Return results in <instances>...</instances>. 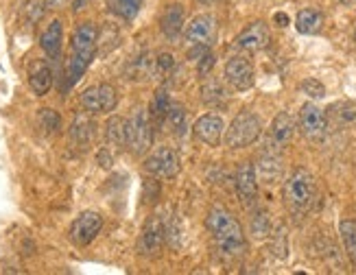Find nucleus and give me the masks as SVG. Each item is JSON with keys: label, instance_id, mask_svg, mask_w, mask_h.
Masks as SVG:
<instances>
[{"label": "nucleus", "instance_id": "obj_1", "mask_svg": "<svg viewBox=\"0 0 356 275\" xmlns=\"http://www.w3.org/2000/svg\"><path fill=\"white\" fill-rule=\"evenodd\" d=\"M206 225L212 234V240L216 244L221 256L225 258H238L245 251V234L241 223L234 219V214L227 212L225 208L210 210Z\"/></svg>", "mask_w": 356, "mask_h": 275}, {"label": "nucleus", "instance_id": "obj_2", "mask_svg": "<svg viewBox=\"0 0 356 275\" xmlns=\"http://www.w3.org/2000/svg\"><path fill=\"white\" fill-rule=\"evenodd\" d=\"M97 40H99V31L92 22H81L74 28L70 42V59H68L70 83H76L86 74L97 53Z\"/></svg>", "mask_w": 356, "mask_h": 275}, {"label": "nucleus", "instance_id": "obj_3", "mask_svg": "<svg viewBox=\"0 0 356 275\" xmlns=\"http://www.w3.org/2000/svg\"><path fill=\"white\" fill-rule=\"evenodd\" d=\"M282 197L293 214H304L311 210L317 199V181L313 173L306 171V168H296L284 181Z\"/></svg>", "mask_w": 356, "mask_h": 275}, {"label": "nucleus", "instance_id": "obj_4", "mask_svg": "<svg viewBox=\"0 0 356 275\" xmlns=\"http://www.w3.org/2000/svg\"><path fill=\"white\" fill-rule=\"evenodd\" d=\"M262 133V120L258 114L254 112H241L232 125L225 131V147L236 151V149H245V147H252Z\"/></svg>", "mask_w": 356, "mask_h": 275}, {"label": "nucleus", "instance_id": "obj_5", "mask_svg": "<svg viewBox=\"0 0 356 275\" xmlns=\"http://www.w3.org/2000/svg\"><path fill=\"white\" fill-rule=\"evenodd\" d=\"M214 35H216V20L214 15L210 13H199L195 18L186 24L184 28V40L186 44L191 46L195 53H206L212 42H214Z\"/></svg>", "mask_w": 356, "mask_h": 275}, {"label": "nucleus", "instance_id": "obj_6", "mask_svg": "<svg viewBox=\"0 0 356 275\" xmlns=\"http://www.w3.org/2000/svg\"><path fill=\"white\" fill-rule=\"evenodd\" d=\"M143 168L153 175V177H160V179H173L179 175L181 171V162L177 151L171 147H160L156 151H151L149 156L143 162Z\"/></svg>", "mask_w": 356, "mask_h": 275}, {"label": "nucleus", "instance_id": "obj_7", "mask_svg": "<svg viewBox=\"0 0 356 275\" xmlns=\"http://www.w3.org/2000/svg\"><path fill=\"white\" fill-rule=\"evenodd\" d=\"M153 142V125L149 120V114L138 110L127 120V147L134 156H145Z\"/></svg>", "mask_w": 356, "mask_h": 275}, {"label": "nucleus", "instance_id": "obj_8", "mask_svg": "<svg viewBox=\"0 0 356 275\" xmlns=\"http://www.w3.org/2000/svg\"><path fill=\"white\" fill-rule=\"evenodd\" d=\"M298 125L308 142H321L328 133V116L315 103H304Z\"/></svg>", "mask_w": 356, "mask_h": 275}, {"label": "nucleus", "instance_id": "obj_9", "mask_svg": "<svg viewBox=\"0 0 356 275\" xmlns=\"http://www.w3.org/2000/svg\"><path fill=\"white\" fill-rule=\"evenodd\" d=\"M118 94L110 83H97L83 90L81 107L88 114H110L116 110Z\"/></svg>", "mask_w": 356, "mask_h": 275}, {"label": "nucleus", "instance_id": "obj_10", "mask_svg": "<svg viewBox=\"0 0 356 275\" xmlns=\"http://www.w3.org/2000/svg\"><path fill=\"white\" fill-rule=\"evenodd\" d=\"M103 229V217L95 210H86L76 217L70 225V240L76 247H86L92 240L99 236Z\"/></svg>", "mask_w": 356, "mask_h": 275}, {"label": "nucleus", "instance_id": "obj_11", "mask_svg": "<svg viewBox=\"0 0 356 275\" xmlns=\"http://www.w3.org/2000/svg\"><path fill=\"white\" fill-rule=\"evenodd\" d=\"M225 81L238 90V92H247L254 88V81H256V74H254V66L252 61L243 57V55H236V57H229L227 64H225Z\"/></svg>", "mask_w": 356, "mask_h": 275}, {"label": "nucleus", "instance_id": "obj_12", "mask_svg": "<svg viewBox=\"0 0 356 275\" xmlns=\"http://www.w3.org/2000/svg\"><path fill=\"white\" fill-rule=\"evenodd\" d=\"M234 42H236V49H241L245 53H258V51L267 49V46H269L271 31H269V26L262 20H256L250 26H245L241 33L236 35Z\"/></svg>", "mask_w": 356, "mask_h": 275}, {"label": "nucleus", "instance_id": "obj_13", "mask_svg": "<svg viewBox=\"0 0 356 275\" xmlns=\"http://www.w3.org/2000/svg\"><path fill=\"white\" fill-rule=\"evenodd\" d=\"M236 192L243 208H254L258 201V175L254 164L245 162L236 171Z\"/></svg>", "mask_w": 356, "mask_h": 275}, {"label": "nucleus", "instance_id": "obj_14", "mask_svg": "<svg viewBox=\"0 0 356 275\" xmlns=\"http://www.w3.org/2000/svg\"><path fill=\"white\" fill-rule=\"evenodd\" d=\"M296 129H298V122L289 112H280L269 127V147L271 149H284L293 142L296 138Z\"/></svg>", "mask_w": 356, "mask_h": 275}, {"label": "nucleus", "instance_id": "obj_15", "mask_svg": "<svg viewBox=\"0 0 356 275\" xmlns=\"http://www.w3.org/2000/svg\"><path fill=\"white\" fill-rule=\"evenodd\" d=\"M193 133H195V138H197L199 142H204L208 147H219L221 144V138L225 133V122H223L221 116L206 114V116H201L195 122Z\"/></svg>", "mask_w": 356, "mask_h": 275}, {"label": "nucleus", "instance_id": "obj_16", "mask_svg": "<svg viewBox=\"0 0 356 275\" xmlns=\"http://www.w3.org/2000/svg\"><path fill=\"white\" fill-rule=\"evenodd\" d=\"M186 13L181 5H168L160 15V31L168 42H175L184 33Z\"/></svg>", "mask_w": 356, "mask_h": 275}, {"label": "nucleus", "instance_id": "obj_17", "mask_svg": "<svg viewBox=\"0 0 356 275\" xmlns=\"http://www.w3.org/2000/svg\"><path fill=\"white\" fill-rule=\"evenodd\" d=\"M29 88L33 90L38 97L49 94L51 88H53V70L49 68V64H44V61H35V64L31 66Z\"/></svg>", "mask_w": 356, "mask_h": 275}, {"label": "nucleus", "instance_id": "obj_18", "mask_svg": "<svg viewBox=\"0 0 356 275\" xmlns=\"http://www.w3.org/2000/svg\"><path fill=\"white\" fill-rule=\"evenodd\" d=\"M61 42H64V28H61L59 20H53L49 26H46L44 33H42L40 46H42V51L49 55L51 59H57L61 55Z\"/></svg>", "mask_w": 356, "mask_h": 275}, {"label": "nucleus", "instance_id": "obj_19", "mask_svg": "<svg viewBox=\"0 0 356 275\" xmlns=\"http://www.w3.org/2000/svg\"><path fill=\"white\" fill-rule=\"evenodd\" d=\"M156 74V59H153L151 53H140L138 57H134L127 66V76L134 81H147L149 76Z\"/></svg>", "mask_w": 356, "mask_h": 275}, {"label": "nucleus", "instance_id": "obj_20", "mask_svg": "<svg viewBox=\"0 0 356 275\" xmlns=\"http://www.w3.org/2000/svg\"><path fill=\"white\" fill-rule=\"evenodd\" d=\"M256 175L265 183L277 181V179H280V175H282V162H280V158H277L275 153H271V151L262 153L260 160H258V166H256Z\"/></svg>", "mask_w": 356, "mask_h": 275}, {"label": "nucleus", "instance_id": "obj_21", "mask_svg": "<svg viewBox=\"0 0 356 275\" xmlns=\"http://www.w3.org/2000/svg\"><path fill=\"white\" fill-rule=\"evenodd\" d=\"M323 26V13L319 9H302L296 18V28L302 35H317Z\"/></svg>", "mask_w": 356, "mask_h": 275}, {"label": "nucleus", "instance_id": "obj_22", "mask_svg": "<svg viewBox=\"0 0 356 275\" xmlns=\"http://www.w3.org/2000/svg\"><path fill=\"white\" fill-rule=\"evenodd\" d=\"M105 140L116 149L127 147V120L122 116H112L105 125Z\"/></svg>", "mask_w": 356, "mask_h": 275}, {"label": "nucleus", "instance_id": "obj_23", "mask_svg": "<svg viewBox=\"0 0 356 275\" xmlns=\"http://www.w3.org/2000/svg\"><path fill=\"white\" fill-rule=\"evenodd\" d=\"M168 105H171V101H168V90L160 88L156 92V97H153L151 105H149V120H151L153 127H160V125H164V122H166Z\"/></svg>", "mask_w": 356, "mask_h": 275}, {"label": "nucleus", "instance_id": "obj_24", "mask_svg": "<svg viewBox=\"0 0 356 275\" xmlns=\"http://www.w3.org/2000/svg\"><path fill=\"white\" fill-rule=\"evenodd\" d=\"M162 244H164V227L156 219V221H151L147 225L145 234H143V251L145 253H156V251L162 249Z\"/></svg>", "mask_w": 356, "mask_h": 275}, {"label": "nucleus", "instance_id": "obj_25", "mask_svg": "<svg viewBox=\"0 0 356 275\" xmlns=\"http://www.w3.org/2000/svg\"><path fill=\"white\" fill-rule=\"evenodd\" d=\"M166 122H168V127H171V133L177 135V138H184L186 131H188V114H186V110L179 103L168 105Z\"/></svg>", "mask_w": 356, "mask_h": 275}, {"label": "nucleus", "instance_id": "obj_26", "mask_svg": "<svg viewBox=\"0 0 356 275\" xmlns=\"http://www.w3.org/2000/svg\"><path fill=\"white\" fill-rule=\"evenodd\" d=\"M92 135H95V131H92V122L83 114H79L72 120V127H70L72 142L79 149H86L90 144V140H92Z\"/></svg>", "mask_w": 356, "mask_h": 275}, {"label": "nucleus", "instance_id": "obj_27", "mask_svg": "<svg viewBox=\"0 0 356 275\" xmlns=\"http://www.w3.org/2000/svg\"><path fill=\"white\" fill-rule=\"evenodd\" d=\"M339 234H341V242H343V249L350 258V262L356 267V221H341Z\"/></svg>", "mask_w": 356, "mask_h": 275}, {"label": "nucleus", "instance_id": "obj_28", "mask_svg": "<svg viewBox=\"0 0 356 275\" xmlns=\"http://www.w3.org/2000/svg\"><path fill=\"white\" fill-rule=\"evenodd\" d=\"M201 99H204L206 105H221V103H225L227 94L219 81L210 79L204 83V88H201Z\"/></svg>", "mask_w": 356, "mask_h": 275}, {"label": "nucleus", "instance_id": "obj_29", "mask_svg": "<svg viewBox=\"0 0 356 275\" xmlns=\"http://www.w3.org/2000/svg\"><path fill=\"white\" fill-rule=\"evenodd\" d=\"M143 7V0H114V11L125 20H134Z\"/></svg>", "mask_w": 356, "mask_h": 275}, {"label": "nucleus", "instance_id": "obj_30", "mask_svg": "<svg viewBox=\"0 0 356 275\" xmlns=\"http://www.w3.org/2000/svg\"><path fill=\"white\" fill-rule=\"evenodd\" d=\"M252 234L254 238H267L271 234V223H269V214L267 212H258L252 219Z\"/></svg>", "mask_w": 356, "mask_h": 275}, {"label": "nucleus", "instance_id": "obj_31", "mask_svg": "<svg viewBox=\"0 0 356 275\" xmlns=\"http://www.w3.org/2000/svg\"><path fill=\"white\" fill-rule=\"evenodd\" d=\"M38 120H40V127H42L46 133H55V131H59L61 120H59L57 112H53V110H40Z\"/></svg>", "mask_w": 356, "mask_h": 275}, {"label": "nucleus", "instance_id": "obj_32", "mask_svg": "<svg viewBox=\"0 0 356 275\" xmlns=\"http://www.w3.org/2000/svg\"><path fill=\"white\" fill-rule=\"evenodd\" d=\"M173 68H175V57L171 53H160L156 59V76L164 79V76L173 72Z\"/></svg>", "mask_w": 356, "mask_h": 275}, {"label": "nucleus", "instance_id": "obj_33", "mask_svg": "<svg viewBox=\"0 0 356 275\" xmlns=\"http://www.w3.org/2000/svg\"><path fill=\"white\" fill-rule=\"evenodd\" d=\"M300 90L304 92L306 97H311V99H323V97H326V88H323V83L317 81V79H306V81H302L300 83Z\"/></svg>", "mask_w": 356, "mask_h": 275}, {"label": "nucleus", "instance_id": "obj_34", "mask_svg": "<svg viewBox=\"0 0 356 275\" xmlns=\"http://www.w3.org/2000/svg\"><path fill=\"white\" fill-rule=\"evenodd\" d=\"M24 15H29V24H35L40 18H42V13H44V5L40 3V0H29V3L24 5L22 9Z\"/></svg>", "mask_w": 356, "mask_h": 275}, {"label": "nucleus", "instance_id": "obj_35", "mask_svg": "<svg viewBox=\"0 0 356 275\" xmlns=\"http://www.w3.org/2000/svg\"><path fill=\"white\" fill-rule=\"evenodd\" d=\"M214 66V55L212 53H201V59H199V74H208L210 68Z\"/></svg>", "mask_w": 356, "mask_h": 275}, {"label": "nucleus", "instance_id": "obj_36", "mask_svg": "<svg viewBox=\"0 0 356 275\" xmlns=\"http://www.w3.org/2000/svg\"><path fill=\"white\" fill-rule=\"evenodd\" d=\"M97 160L101 162V166H103V168H110V166H112V158L107 156L105 151H101V153H99V158H97Z\"/></svg>", "mask_w": 356, "mask_h": 275}, {"label": "nucleus", "instance_id": "obj_37", "mask_svg": "<svg viewBox=\"0 0 356 275\" xmlns=\"http://www.w3.org/2000/svg\"><path fill=\"white\" fill-rule=\"evenodd\" d=\"M46 7H51V9H59V7H64L68 0H44Z\"/></svg>", "mask_w": 356, "mask_h": 275}, {"label": "nucleus", "instance_id": "obj_38", "mask_svg": "<svg viewBox=\"0 0 356 275\" xmlns=\"http://www.w3.org/2000/svg\"><path fill=\"white\" fill-rule=\"evenodd\" d=\"M275 22L280 24V26H286L289 24V18H286L284 13H275Z\"/></svg>", "mask_w": 356, "mask_h": 275}, {"label": "nucleus", "instance_id": "obj_39", "mask_svg": "<svg viewBox=\"0 0 356 275\" xmlns=\"http://www.w3.org/2000/svg\"><path fill=\"white\" fill-rule=\"evenodd\" d=\"M88 3H90V0H74V3H72V9H74V11H79V9H83Z\"/></svg>", "mask_w": 356, "mask_h": 275}, {"label": "nucleus", "instance_id": "obj_40", "mask_svg": "<svg viewBox=\"0 0 356 275\" xmlns=\"http://www.w3.org/2000/svg\"><path fill=\"white\" fill-rule=\"evenodd\" d=\"M341 5L350 7V5H356V0H341Z\"/></svg>", "mask_w": 356, "mask_h": 275}]
</instances>
